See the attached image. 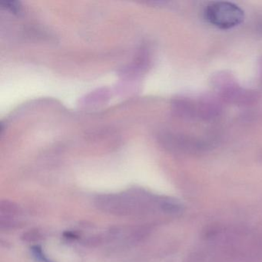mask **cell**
<instances>
[{
  "label": "cell",
  "instance_id": "5b68a950",
  "mask_svg": "<svg viewBox=\"0 0 262 262\" xmlns=\"http://www.w3.org/2000/svg\"><path fill=\"white\" fill-rule=\"evenodd\" d=\"M64 235H65V237L72 239L77 238L78 237V236H76V234H73V233L72 232H66L65 234H64Z\"/></svg>",
  "mask_w": 262,
  "mask_h": 262
},
{
  "label": "cell",
  "instance_id": "6da1fadb",
  "mask_svg": "<svg viewBox=\"0 0 262 262\" xmlns=\"http://www.w3.org/2000/svg\"><path fill=\"white\" fill-rule=\"evenodd\" d=\"M205 13L208 23L222 30L234 28L244 20L243 11L231 3H212L207 7Z\"/></svg>",
  "mask_w": 262,
  "mask_h": 262
},
{
  "label": "cell",
  "instance_id": "7a4b0ae2",
  "mask_svg": "<svg viewBox=\"0 0 262 262\" xmlns=\"http://www.w3.org/2000/svg\"><path fill=\"white\" fill-rule=\"evenodd\" d=\"M22 213L20 207L10 201H2L0 203L1 219L4 220H16L15 217Z\"/></svg>",
  "mask_w": 262,
  "mask_h": 262
},
{
  "label": "cell",
  "instance_id": "3957f363",
  "mask_svg": "<svg viewBox=\"0 0 262 262\" xmlns=\"http://www.w3.org/2000/svg\"><path fill=\"white\" fill-rule=\"evenodd\" d=\"M32 252H33L35 258L39 260V262H53L49 260V259L46 257L45 254L42 252V248L39 246V245H35V246H33V248H32Z\"/></svg>",
  "mask_w": 262,
  "mask_h": 262
},
{
  "label": "cell",
  "instance_id": "277c9868",
  "mask_svg": "<svg viewBox=\"0 0 262 262\" xmlns=\"http://www.w3.org/2000/svg\"><path fill=\"white\" fill-rule=\"evenodd\" d=\"M41 234H39V231H33V230H30L28 232L25 233V234L23 235V239L26 242H38L39 239L41 238Z\"/></svg>",
  "mask_w": 262,
  "mask_h": 262
}]
</instances>
